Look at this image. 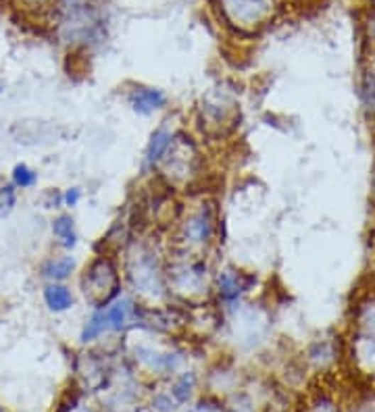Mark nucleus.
Listing matches in <instances>:
<instances>
[{
  "mask_svg": "<svg viewBox=\"0 0 375 412\" xmlns=\"http://www.w3.org/2000/svg\"><path fill=\"white\" fill-rule=\"evenodd\" d=\"M129 277H131L136 289H140L142 294H151V296H161L163 294L161 271L156 267L155 256L151 252H146V250L138 252V258L131 262Z\"/></svg>",
  "mask_w": 375,
  "mask_h": 412,
  "instance_id": "2",
  "label": "nucleus"
},
{
  "mask_svg": "<svg viewBox=\"0 0 375 412\" xmlns=\"http://www.w3.org/2000/svg\"><path fill=\"white\" fill-rule=\"evenodd\" d=\"M53 235L59 240L65 250H71L77 246V233H75V223L71 219V215H59L53 221Z\"/></svg>",
  "mask_w": 375,
  "mask_h": 412,
  "instance_id": "9",
  "label": "nucleus"
},
{
  "mask_svg": "<svg viewBox=\"0 0 375 412\" xmlns=\"http://www.w3.org/2000/svg\"><path fill=\"white\" fill-rule=\"evenodd\" d=\"M129 104L140 115H151L167 104V96L155 88H138L129 96Z\"/></svg>",
  "mask_w": 375,
  "mask_h": 412,
  "instance_id": "4",
  "label": "nucleus"
},
{
  "mask_svg": "<svg viewBox=\"0 0 375 412\" xmlns=\"http://www.w3.org/2000/svg\"><path fill=\"white\" fill-rule=\"evenodd\" d=\"M73 269H75V260L71 256H55L42 265L40 273L48 284H62L65 279L71 277Z\"/></svg>",
  "mask_w": 375,
  "mask_h": 412,
  "instance_id": "5",
  "label": "nucleus"
},
{
  "mask_svg": "<svg viewBox=\"0 0 375 412\" xmlns=\"http://www.w3.org/2000/svg\"><path fill=\"white\" fill-rule=\"evenodd\" d=\"M244 289H246V286H244L240 273H236V271H223L219 275V294L225 300H236Z\"/></svg>",
  "mask_w": 375,
  "mask_h": 412,
  "instance_id": "10",
  "label": "nucleus"
},
{
  "mask_svg": "<svg viewBox=\"0 0 375 412\" xmlns=\"http://www.w3.org/2000/svg\"><path fill=\"white\" fill-rule=\"evenodd\" d=\"M11 182L17 190H30L38 184V173L26 162H17L11 171Z\"/></svg>",
  "mask_w": 375,
  "mask_h": 412,
  "instance_id": "12",
  "label": "nucleus"
},
{
  "mask_svg": "<svg viewBox=\"0 0 375 412\" xmlns=\"http://www.w3.org/2000/svg\"><path fill=\"white\" fill-rule=\"evenodd\" d=\"M171 142H173L171 131L165 126L158 127L151 135V142H148V148H146V167H155L156 162H161V159L167 155Z\"/></svg>",
  "mask_w": 375,
  "mask_h": 412,
  "instance_id": "6",
  "label": "nucleus"
},
{
  "mask_svg": "<svg viewBox=\"0 0 375 412\" xmlns=\"http://www.w3.org/2000/svg\"><path fill=\"white\" fill-rule=\"evenodd\" d=\"M46 196H48L46 208H59V204L62 202V194H59L57 190H48L46 191Z\"/></svg>",
  "mask_w": 375,
  "mask_h": 412,
  "instance_id": "17",
  "label": "nucleus"
},
{
  "mask_svg": "<svg viewBox=\"0 0 375 412\" xmlns=\"http://www.w3.org/2000/svg\"><path fill=\"white\" fill-rule=\"evenodd\" d=\"M213 229H215L213 213H211V208L205 206V208L196 211L184 225V242L188 246H205L211 242Z\"/></svg>",
  "mask_w": 375,
  "mask_h": 412,
  "instance_id": "3",
  "label": "nucleus"
},
{
  "mask_svg": "<svg viewBox=\"0 0 375 412\" xmlns=\"http://www.w3.org/2000/svg\"><path fill=\"white\" fill-rule=\"evenodd\" d=\"M44 302L48 311L53 313H65L73 306V294L62 284H48L44 287Z\"/></svg>",
  "mask_w": 375,
  "mask_h": 412,
  "instance_id": "7",
  "label": "nucleus"
},
{
  "mask_svg": "<svg viewBox=\"0 0 375 412\" xmlns=\"http://www.w3.org/2000/svg\"><path fill=\"white\" fill-rule=\"evenodd\" d=\"M104 315H107V321H109V329L121 331L127 325V321L134 315V302L127 300V298H119V300L107 304Z\"/></svg>",
  "mask_w": 375,
  "mask_h": 412,
  "instance_id": "8",
  "label": "nucleus"
},
{
  "mask_svg": "<svg viewBox=\"0 0 375 412\" xmlns=\"http://www.w3.org/2000/svg\"><path fill=\"white\" fill-rule=\"evenodd\" d=\"M17 204V188L13 186V182H6L4 177H0V219L9 217L15 211Z\"/></svg>",
  "mask_w": 375,
  "mask_h": 412,
  "instance_id": "13",
  "label": "nucleus"
},
{
  "mask_svg": "<svg viewBox=\"0 0 375 412\" xmlns=\"http://www.w3.org/2000/svg\"><path fill=\"white\" fill-rule=\"evenodd\" d=\"M155 406L161 412H171L173 408H175V406H173V402H171V398H167V396H156Z\"/></svg>",
  "mask_w": 375,
  "mask_h": 412,
  "instance_id": "16",
  "label": "nucleus"
},
{
  "mask_svg": "<svg viewBox=\"0 0 375 412\" xmlns=\"http://www.w3.org/2000/svg\"><path fill=\"white\" fill-rule=\"evenodd\" d=\"M104 331H109V321H107L104 306H102V308H96V313L86 321V325L82 329V342H94Z\"/></svg>",
  "mask_w": 375,
  "mask_h": 412,
  "instance_id": "11",
  "label": "nucleus"
},
{
  "mask_svg": "<svg viewBox=\"0 0 375 412\" xmlns=\"http://www.w3.org/2000/svg\"><path fill=\"white\" fill-rule=\"evenodd\" d=\"M82 200V190L80 188H69V190L62 194V204L65 206H77V202Z\"/></svg>",
  "mask_w": 375,
  "mask_h": 412,
  "instance_id": "15",
  "label": "nucleus"
},
{
  "mask_svg": "<svg viewBox=\"0 0 375 412\" xmlns=\"http://www.w3.org/2000/svg\"><path fill=\"white\" fill-rule=\"evenodd\" d=\"M194 375L192 373H186V375H182L178 383L173 385V389H171V394H173V398L178 400V402H188V398L192 396V387H194Z\"/></svg>",
  "mask_w": 375,
  "mask_h": 412,
  "instance_id": "14",
  "label": "nucleus"
},
{
  "mask_svg": "<svg viewBox=\"0 0 375 412\" xmlns=\"http://www.w3.org/2000/svg\"><path fill=\"white\" fill-rule=\"evenodd\" d=\"M84 294L96 308L107 306L119 291V275L113 267V262L104 256L96 258L86 269V275L82 279Z\"/></svg>",
  "mask_w": 375,
  "mask_h": 412,
  "instance_id": "1",
  "label": "nucleus"
}]
</instances>
